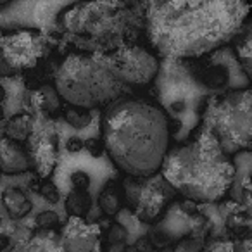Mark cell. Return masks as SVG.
Returning a JSON list of instances; mask_svg holds the SVG:
<instances>
[{"mask_svg":"<svg viewBox=\"0 0 252 252\" xmlns=\"http://www.w3.org/2000/svg\"><path fill=\"white\" fill-rule=\"evenodd\" d=\"M126 252H138V251L135 247H130V249H126Z\"/></svg>","mask_w":252,"mask_h":252,"instance_id":"f1b7e54d","label":"cell"},{"mask_svg":"<svg viewBox=\"0 0 252 252\" xmlns=\"http://www.w3.org/2000/svg\"><path fill=\"white\" fill-rule=\"evenodd\" d=\"M125 85L116 78L107 54L73 52L56 73V92L67 104L94 111L121 95Z\"/></svg>","mask_w":252,"mask_h":252,"instance_id":"5b68a950","label":"cell"},{"mask_svg":"<svg viewBox=\"0 0 252 252\" xmlns=\"http://www.w3.org/2000/svg\"><path fill=\"white\" fill-rule=\"evenodd\" d=\"M78 109H80V111L74 109V111L67 112V121H69L74 128H85V126L90 125L92 116L88 114V109H81V107H78Z\"/></svg>","mask_w":252,"mask_h":252,"instance_id":"44dd1931","label":"cell"},{"mask_svg":"<svg viewBox=\"0 0 252 252\" xmlns=\"http://www.w3.org/2000/svg\"><path fill=\"white\" fill-rule=\"evenodd\" d=\"M100 119L105 152L121 171L147 176L161 169L169 151V121L162 109L118 97L105 105Z\"/></svg>","mask_w":252,"mask_h":252,"instance_id":"7a4b0ae2","label":"cell"},{"mask_svg":"<svg viewBox=\"0 0 252 252\" xmlns=\"http://www.w3.org/2000/svg\"><path fill=\"white\" fill-rule=\"evenodd\" d=\"M11 252H66L61 235L52 230H42L32 235L28 240L18 244Z\"/></svg>","mask_w":252,"mask_h":252,"instance_id":"9a60e30c","label":"cell"},{"mask_svg":"<svg viewBox=\"0 0 252 252\" xmlns=\"http://www.w3.org/2000/svg\"><path fill=\"white\" fill-rule=\"evenodd\" d=\"M61 26L78 50L107 54L133 43L144 30V11L137 0L133 5L114 0H78L63 12Z\"/></svg>","mask_w":252,"mask_h":252,"instance_id":"277c9868","label":"cell"},{"mask_svg":"<svg viewBox=\"0 0 252 252\" xmlns=\"http://www.w3.org/2000/svg\"><path fill=\"white\" fill-rule=\"evenodd\" d=\"M159 171L187 199L216 202L230 190L237 169L216 137L202 126L193 140L166 152Z\"/></svg>","mask_w":252,"mask_h":252,"instance_id":"3957f363","label":"cell"},{"mask_svg":"<svg viewBox=\"0 0 252 252\" xmlns=\"http://www.w3.org/2000/svg\"><path fill=\"white\" fill-rule=\"evenodd\" d=\"M192 63L202 83L214 95L251 87V80L237 52L228 45H223L200 57H193Z\"/></svg>","mask_w":252,"mask_h":252,"instance_id":"ba28073f","label":"cell"},{"mask_svg":"<svg viewBox=\"0 0 252 252\" xmlns=\"http://www.w3.org/2000/svg\"><path fill=\"white\" fill-rule=\"evenodd\" d=\"M107 59L112 73L123 85L151 83L159 69L158 57L133 43L107 52Z\"/></svg>","mask_w":252,"mask_h":252,"instance_id":"30bf717a","label":"cell"},{"mask_svg":"<svg viewBox=\"0 0 252 252\" xmlns=\"http://www.w3.org/2000/svg\"><path fill=\"white\" fill-rule=\"evenodd\" d=\"M32 168V159L25 147L19 142L9 137L0 140V169L9 175L25 173Z\"/></svg>","mask_w":252,"mask_h":252,"instance_id":"5bb4252c","label":"cell"},{"mask_svg":"<svg viewBox=\"0 0 252 252\" xmlns=\"http://www.w3.org/2000/svg\"><path fill=\"white\" fill-rule=\"evenodd\" d=\"M202 126L226 154L252 147V88H238L207 98Z\"/></svg>","mask_w":252,"mask_h":252,"instance_id":"52a82bcc","label":"cell"},{"mask_svg":"<svg viewBox=\"0 0 252 252\" xmlns=\"http://www.w3.org/2000/svg\"><path fill=\"white\" fill-rule=\"evenodd\" d=\"M123 189L130 207L144 221L156 220L173 195V187L159 171L147 176L128 175Z\"/></svg>","mask_w":252,"mask_h":252,"instance_id":"9c48e42d","label":"cell"},{"mask_svg":"<svg viewBox=\"0 0 252 252\" xmlns=\"http://www.w3.org/2000/svg\"><path fill=\"white\" fill-rule=\"evenodd\" d=\"M61 240L66 252H102L98 230L85 224L78 216H73L64 226Z\"/></svg>","mask_w":252,"mask_h":252,"instance_id":"4fadbf2b","label":"cell"},{"mask_svg":"<svg viewBox=\"0 0 252 252\" xmlns=\"http://www.w3.org/2000/svg\"><path fill=\"white\" fill-rule=\"evenodd\" d=\"M98 202H100V207L107 214H116L119 211V207H121L118 193L114 192V189H112L111 185L104 189V192H102L100 197H98Z\"/></svg>","mask_w":252,"mask_h":252,"instance_id":"ffe728a7","label":"cell"},{"mask_svg":"<svg viewBox=\"0 0 252 252\" xmlns=\"http://www.w3.org/2000/svg\"><path fill=\"white\" fill-rule=\"evenodd\" d=\"M33 131V118L30 114H18L9 119V123L4 126L5 137L12 138L16 142H25Z\"/></svg>","mask_w":252,"mask_h":252,"instance_id":"e0dca14e","label":"cell"},{"mask_svg":"<svg viewBox=\"0 0 252 252\" xmlns=\"http://www.w3.org/2000/svg\"><path fill=\"white\" fill-rule=\"evenodd\" d=\"M9 2H12V0H0V5H4V4H9Z\"/></svg>","mask_w":252,"mask_h":252,"instance_id":"83f0119b","label":"cell"},{"mask_svg":"<svg viewBox=\"0 0 252 252\" xmlns=\"http://www.w3.org/2000/svg\"><path fill=\"white\" fill-rule=\"evenodd\" d=\"M233 43L235 52H237L238 59H240L242 66H244L252 85V18H247V21L244 23L238 35L235 36Z\"/></svg>","mask_w":252,"mask_h":252,"instance_id":"2e32d148","label":"cell"},{"mask_svg":"<svg viewBox=\"0 0 252 252\" xmlns=\"http://www.w3.org/2000/svg\"><path fill=\"white\" fill-rule=\"evenodd\" d=\"M4 204L12 218H23L25 214L30 213V209H32V204H30V200L26 199L25 193L19 192V190H16V189H11L4 193Z\"/></svg>","mask_w":252,"mask_h":252,"instance_id":"ac0fdd59","label":"cell"},{"mask_svg":"<svg viewBox=\"0 0 252 252\" xmlns=\"http://www.w3.org/2000/svg\"><path fill=\"white\" fill-rule=\"evenodd\" d=\"M28 154L32 166H35L42 176H49L54 171L57 162L56 135L47 130H35V121L32 135L28 137Z\"/></svg>","mask_w":252,"mask_h":252,"instance_id":"7c38bea8","label":"cell"},{"mask_svg":"<svg viewBox=\"0 0 252 252\" xmlns=\"http://www.w3.org/2000/svg\"><path fill=\"white\" fill-rule=\"evenodd\" d=\"M245 192H247L249 199H251V202H252V176H251V178H249L247 185H245Z\"/></svg>","mask_w":252,"mask_h":252,"instance_id":"d4e9b609","label":"cell"},{"mask_svg":"<svg viewBox=\"0 0 252 252\" xmlns=\"http://www.w3.org/2000/svg\"><path fill=\"white\" fill-rule=\"evenodd\" d=\"M144 30L161 57L193 59L233 42L251 14L249 0H137Z\"/></svg>","mask_w":252,"mask_h":252,"instance_id":"6da1fadb","label":"cell"},{"mask_svg":"<svg viewBox=\"0 0 252 252\" xmlns=\"http://www.w3.org/2000/svg\"><path fill=\"white\" fill-rule=\"evenodd\" d=\"M45 49V40L38 32L21 30L0 38V52L12 69H25L38 63Z\"/></svg>","mask_w":252,"mask_h":252,"instance_id":"8fae6325","label":"cell"},{"mask_svg":"<svg viewBox=\"0 0 252 252\" xmlns=\"http://www.w3.org/2000/svg\"><path fill=\"white\" fill-rule=\"evenodd\" d=\"M114 2H118V4H123V5H130V4H133L135 0H114Z\"/></svg>","mask_w":252,"mask_h":252,"instance_id":"484cf974","label":"cell"},{"mask_svg":"<svg viewBox=\"0 0 252 252\" xmlns=\"http://www.w3.org/2000/svg\"><path fill=\"white\" fill-rule=\"evenodd\" d=\"M156 94L166 118L176 126L175 137H189L199 123L213 92L202 83L192 59L162 57L156 74Z\"/></svg>","mask_w":252,"mask_h":252,"instance_id":"8992f818","label":"cell"},{"mask_svg":"<svg viewBox=\"0 0 252 252\" xmlns=\"http://www.w3.org/2000/svg\"><path fill=\"white\" fill-rule=\"evenodd\" d=\"M125 237H126V230L121 226V224H114V226L109 230V235H107V238H109V242H121V240H125Z\"/></svg>","mask_w":252,"mask_h":252,"instance_id":"cb8c5ba5","label":"cell"},{"mask_svg":"<svg viewBox=\"0 0 252 252\" xmlns=\"http://www.w3.org/2000/svg\"><path fill=\"white\" fill-rule=\"evenodd\" d=\"M57 223H59V220H57V216L54 213H43L38 218V224L43 226V230H52Z\"/></svg>","mask_w":252,"mask_h":252,"instance_id":"603a6c76","label":"cell"},{"mask_svg":"<svg viewBox=\"0 0 252 252\" xmlns=\"http://www.w3.org/2000/svg\"><path fill=\"white\" fill-rule=\"evenodd\" d=\"M4 128H2V126H0V140H2V137H4Z\"/></svg>","mask_w":252,"mask_h":252,"instance_id":"4316f807","label":"cell"},{"mask_svg":"<svg viewBox=\"0 0 252 252\" xmlns=\"http://www.w3.org/2000/svg\"><path fill=\"white\" fill-rule=\"evenodd\" d=\"M175 252H202V247L197 240H192V238H183L180 240V244L176 245Z\"/></svg>","mask_w":252,"mask_h":252,"instance_id":"7402d4cb","label":"cell"},{"mask_svg":"<svg viewBox=\"0 0 252 252\" xmlns=\"http://www.w3.org/2000/svg\"><path fill=\"white\" fill-rule=\"evenodd\" d=\"M90 209V197L83 190H74L67 197V211H69L73 216L81 218L87 211Z\"/></svg>","mask_w":252,"mask_h":252,"instance_id":"d6986e66","label":"cell"}]
</instances>
